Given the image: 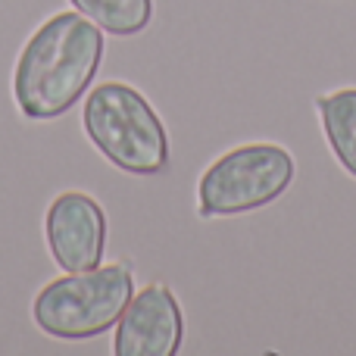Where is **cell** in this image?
Instances as JSON below:
<instances>
[{"mask_svg": "<svg viewBox=\"0 0 356 356\" xmlns=\"http://www.w3.org/2000/svg\"><path fill=\"white\" fill-rule=\"evenodd\" d=\"M104 50V31L79 10L41 22L13 66V100L19 113L31 122L66 116L97 79Z\"/></svg>", "mask_w": 356, "mask_h": 356, "instance_id": "6da1fadb", "label": "cell"}, {"mask_svg": "<svg viewBox=\"0 0 356 356\" xmlns=\"http://www.w3.org/2000/svg\"><path fill=\"white\" fill-rule=\"evenodd\" d=\"M88 141L104 160L138 178L166 172L169 135L160 113L135 85L104 81L85 100L81 110Z\"/></svg>", "mask_w": 356, "mask_h": 356, "instance_id": "7a4b0ae2", "label": "cell"}, {"mask_svg": "<svg viewBox=\"0 0 356 356\" xmlns=\"http://www.w3.org/2000/svg\"><path fill=\"white\" fill-rule=\"evenodd\" d=\"M131 263H100L47 282L31 303V319L54 341H91L110 332L135 297Z\"/></svg>", "mask_w": 356, "mask_h": 356, "instance_id": "3957f363", "label": "cell"}, {"mask_svg": "<svg viewBox=\"0 0 356 356\" xmlns=\"http://www.w3.org/2000/svg\"><path fill=\"white\" fill-rule=\"evenodd\" d=\"M294 175V156L282 144H241L203 169L197 181V213L203 219L257 213L284 197Z\"/></svg>", "mask_w": 356, "mask_h": 356, "instance_id": "277c9868", "label": "cell"}, {"mask_svg": "<svg viewBox=\"0 0 356 356\" xmlns=\"http://www.w3.org/2000/svg\"><path fill=\"white\" fill-rule=\"evenodd\" d=\"M106 213L85 191H63L44 213V241L63 272H88L104 263Z\"/></svg>", "mask_w": 356, "mask_h": 356, "instance_id": "5b68a950", "label": "cell"}, {"mask_svg": "<svg viewBox=\"0 0 356 356\" xmlns=\"http://www.w3.org/2000/svg\"><path fill=\"white\" fill-rule=\"evenodd\" d=\"M184 341V316L166 284L135 291L116 322V356H175Z\"/></svg>", "mask_w": 356, "mask_h": 356, "instance_id": "8992f818", "label": "cell"}, {"mask_svg": "<svg viewBox=\"0 0 356 356\" xmlns=\"http://www.w3.org/2000/svg\"><path fill=\"white\" fill-rule=\"evenodd\" d=\"M319 125L334 160L356 178V88H338L316 100Z\"/></svg>", "mask_w": 356, "mask_h": 356, "instance_id": "52a82bcc", "label": "cell"}, {"mask_svg": "<svg viewBox=\"0 0 356 356\" xmlns=\"http://www.w3.org/2000/svg\"><path fill=\"white\" fill-rule=\"evenodd\" d=\"M100 31L116 38H135L154 22V0H69Z\"/></svg>", "mask_w": 356, "mask_h": 356, "instance_id": "ba28073f", "label": "cell"}]
</instances>
